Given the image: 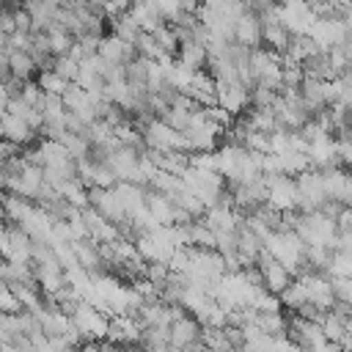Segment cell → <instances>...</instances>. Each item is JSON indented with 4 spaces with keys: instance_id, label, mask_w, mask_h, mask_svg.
Returning <instances> with one entry per match:
<instances>
[{
    "instance_id": "obj_1",
    "label": "cell",
    "mask_w": 352,
    "mask_h": 352,
    "mask_svg": "<svg viewBox=\"0 0 352 352\" xmlns=\"http://www.w3.org/2000/svg\"><path fill=\"white\" fill-rule=\"evenodd\" d=\"M294 231L308 245H327V248H338V236H341L338 217L327 214L324 209H314V212L300 209L297 220H294Z\"/></svg>"
},
{
    "instance_id": "obj_2",
    "label": "cell",
    "mask_w": 352,
    "mask_h": 352,
    "mask_svg": "<svg viewBox=\"0 0 352 352\" xmlns=\"http://www.w3.org/2000/svg\"><path fill=\"white\" fill-rule=\"evenodd\" d=\"M184 138H187V148L192 151H214L223 140H226V126L220 121H214L204 107L195 110V116L190 118V124L184 126Z\"/></svg>"
},
{
    "instance_id": "obj_3",
    "label": "cell",
    "mask_w": 352,
    "mask_h": 352,
    "mask_svg": "<svg viewBox=\"0 0 352 352\" xmlns=\"http://www.w3.org/2000/svg\"><path fill=\"white\" fill-rule=\"evenodd\" d=\"M182 176H184V184H187L206 206H212V204H217V201H223V198L228 195V182H226V176H223L220 170L201 168V165H192V162H190V168H187Z\"/></svg>"
},
{
    "instance_id": "obj_4",
    "label": "cell",
    "mask_w": 352,
    "mask_h": 352,
    "mask_svg": "<svg viewBox=\"0 0 352 352\" xmlns=\"http://www.w3.org/2000/svg\"><path fill=\"white\" fill-rule=\"evenodd\" d=\"M272 110H275V116H278L280 129H292V132H300V129L314 118V113H311V107L305 104L300 88H297V91H280L278 99L272 102Z\"/></svg>"
},
{
    "instance_id": "obj_5",
    "label": "cell",
    "mask_w": 352,
    "mask_h": 352,
    "mask_svg": "<svg viewBox=\"0 0 352 352\" xmlns=\"http://www.w3.org/2000/svg\"><path fill=\"white\" fill-rule=\"evenodd\" d=\"M143 154L146 151H140V148L126 146V143L118 140L102 160L113 168V173L118 176V182H140V184H146V179H143Z\"/></svg>"
},
{
    "instance_id": "obj_6",
    "label": "cell",
    "mask_w": 352,
    "mask_h": 352,
    "mask_svg": "<svg viewBox=\"0 0 352 352\" xmlns=\"http://www.w3.org/2000/svg\"><path fill=\"white\" fill-rule=\"evenodd\" d=\"M286 333H289V338L294 341L297 349H338V344H333V341L324 336L319 319H308V316L292 314Z\"/></svg>"
},
{
    "instance_id": "obj_7",
    "label": "cell",
    "mask_w": 352,
    "mask_h": 352,
    "mask_svg": "<svg viewBox=\"0 0 352 352\" xmlns=\"http://www.w3.org/2000/svg\"><path fill=\"white\" fill-rule=\"evenodd\" d=\"M72 322L82 333V338H107L110 333V314L102 311L94 300H80L72 308Z\"/></svg>"
},
{
    "instance_id": "obj_8",
    "label": "cell",
    "mask_w": 352,
    "mask_h": 352,
    "mask_svg": "<svg viewBox=\"0 0 352 352\" xmlns=\"http://www.w3.org/2000/svg\"><path fill=\"white\" fill-rule=\"evenodd\" d=\"M143 140L154 151H190L184 132L176 129V126H170L165 118H151L143 126Z\"/></svg>"
},
{
    "instance_id": "obj_9",
    "label": "cell",
    "mask_w": 352,
    "mask_h": 352,
    "mask_svg": "<svg viewBox=\"0 0 352 352\" xmlns=\"http://www.w3.org/2000/svg\"><path fill=\"white\" fill-rule=\"evenodd\" d=\"M138 250L146 261H170V256L176 253V242L170 236V226H154L143 234H138Z\"/></svg>"
},
{
    "instance_id": "obj_10",
    "label": "cell",
    "mask_w": 352,
    "mask_h": 352,
    "mask_svg": "<svg viewBox=\"0 0 352 352\" xmlns=\"http://www.w3.org/2000/svg\"><path fill=\"white\" fill-rule=\"evenodd\" d=\"M267 204L278 212H297L300 209V187H297V176L289 173H275L267 176Z\"/></svg>"
},
{
    "instance_id": "obj_11",
    "label": "cell",
    "mask_w": 352,
    "mask_h": 352,
    "mask_svg": "<svg viewBox=\"0 0 352 352\" xmlns=\"http://www.w3.org/2000/svg\"><path fill=\"white\" fill-rule=\"evenodd\" d=\"M297 187H300V209L302 212L322 209L330 201L327 187H324V173L319 168H305L302 173H297Z\"/></svg>"
},
{
    "instance_id": "obj_12",
    "label": "cell",
    "mask_w": 352,
    "mask_h": 352,
    "mask_svg": "<svg viewBox=\"0 0 352 352\" xmlns=\"http://www.w3.org/2000/svg\"><path fill=\"white\" fill-rule=\"evenodd\" d=\"M0 250H3V258H8V261H33V236L22 226L6 220L3 236H0Z\"/></svg>"
},
{
    "instance_id": "obj_13",
    "label": "cell",
    "mask_w": 352,
    "mask_h": 352,
    "mask_svg": "<svg viewBox=\"0 0 352 352\" xmlns=\"http://www.w3.org/2000/svg\"><path fill=\"white\" fill-rule=\"evenodd\" d=\"M204 346V324L184 308L170 322V349H192Z\"/></svg>"
},
{
    "instance_id": "obj_14",
    "label": "cell",
    "mask_w": 352,
    "mask_h": 352,
    "mask_svg": "<svg viewBox=\"0 0 352 352\" xmlns=\"http://www.w3.org/2000/svg\"><path fill=\"white\" fill-rule=\"evenodd\" d=\"M278 14L280 22L292 30V33H311L314 22H316V6H311L308 0H280L278 3Z\"/></svg>"
},
{
    "instance_id": "obj_15",
    "label": "cell",
    "mask_w": 352,
    "mask_h": 352,
    "mask_svg": "<svg viewBox=\"0 0 352 352\" xmlns=\"http://www.w3.org/2000/svg\"><path fill=\"white\" fill-rule=\"evenodd\" d=\"M217 102L236 118L250 107V85L242 80H223L217 82Z\"/></svg>"
},
{
    "instance_id": "obj_16",
    "label": "cell",
    "mask_w": 352,
    "mask_h": 352,
    "mask_svg": "<svg viewBox=\"0 0 352 352\" xmlns=\"http://www.w3.org/2000/svg\"><path fill=\"white\" fill-rule=\"evenodd\" d=\"M258 270H261V280H264V286L270 289V292H275V294H280L292 280H294V272L283 264V261H278L275 256H270L267 250L258 256Z\"/></svg>"
},
{
    "instance_id": "obj_17",
    "label": "cell",
    "mask_w": 352,
    "mask_h": 352,
    "mask_svg": "<svg viewBox=\"0 0 352 352\" xmlns=\"http://www.w3.org/2000/svg\"><path fill=\"white\" fill-rule=\"evenodd\" d=\"M63 102H66V110L74 113L77 118H82L85 124H94V121L99 118V116H96V96H94L88 88H82L80 82H72V85L66 88Z\"/></svg>"
},
{
    "instance_id": "obj_18",
    "label": "cell",
    "mask_w": 352,
    "mask_h": 352,
    "mask_svg": "<svg viewBox=\"0 0 352 352\" xmlns=\"http://www.w3.org/2000/svg\"><path fill=\"white\" fill-rule=\"evenodd\" d=\"M234 41L242 44V47H248V50L261 47L264 44V22H261V14H256V11L248 8L236 19V25H234Z\"/></svg>"
},
{
    "instance_id": "obj_19",
    "label": "cell",
    "mask_w": 352,
    "mask_h": 352,
    "mask_svg": "<svg viewBox=\"0 0 352 352\" xmlns=\"http://www.w3.org/2000/svg\"><path fill=\"white\" fill-rule=\"evenodd\" d=\"M0 132H3V138L6 140H14L16 146H22V148H28L30 143H36L41 135H38V129L28 121V118H22V116H16V113H6L3 110V124H0Z\"/></svg>"
},
{
    "instance_id": "obj_20",
    "label": "cell",
    "mask_w": 352,
    "mask_h": 352,
    "mask_svg": "<svg viewBox=\"0 0 352 352\" xmlns=\"http://www.w3.org/2000/svg\"><path fill=\"white\" fill-rule=\"evenodd\" d=\"M267 176H258V179H253V182H245V184H236L231 192H234V206L242 212V214H248V212H253L256 206H261V204H267Z\"/></svg>"
},
{
    "instance_id": "obj_21",
    "label": "cell",
    "mask_w": 352,
    "mask_h": 352,
    "mask_svg": "<svg viewBox=\"0 0 352 352\" xmlns=\"http://www.w3.org/2000/svg\"><path fill=\"white\" fill-rule=\"evenodd\" d=\"M0 72L3 77H16V80H33L38 72L36 58L28 50H14V52H0Z\"/></svg>"
},
{
    "instance_id": "obj_22",
    "label": "cell",
    "mask_w": 352,
    "mask_h": 352,
    "mask_svg": "<svg viewBox=\"0 0 352 352\" xmlns=\"http://www.w3.org/2000/svg\"><path fill=\"white\" fill-rule=\"evenodd\" d=\"M91 206L99 209L104 217L116 220V223H124L129 214H126V206L118 195L116 187H91Z\"/></svg>"
},
{
    "instance_id": "obj_23",
    "label": "cell",
    "mask_w": 352,
    "mask_h": 352,
    "mask_svg": "<svg viewBox=\"0 0 352 352\" xmlns=\"http://www.w3.org/2000/svg\"><path fill=\"white\" fill-rule=\"evenodd\" d=\"M322 173H324V187H327L330 201L349 206L352 204V168L336 165V168H327Z\"/></svg>"
},
{
    "instance_id": "obj_24",
    "label": "cell",
    "mask_w": 352,
    "mask_h": 352,
    "mask_svg": "<svg viewBox=\"0 0 352 352\" xmlns=\"http://www.w3.org/2000/svg\"><path fill=\"white\" fill-rule=\"evenodd\" d=\"M311 36L319 44V50H333L346 38V28H344L341 16H316Z\"/></svg>"
},
{
    "instance_id": "obj_25",
    "label": "cell",
    "mask_w": 352,
    "mask_h": 352,
    "mask_svg": "<svg viewBox=\"0 0 352 352\" xmlns=\"http://www.w3.org/2000/svg\"><path fill=\"white\" fill-rule=\"evenodd\" d=\"M305 154L311 160V168H319V170L341 165L338 162V151H336V135H322V138L308 140V151Z\"/></svg>"
},
{
    "instance_id": "obj_26",
    "label": "cell",
    "mask_w": 352,
    "mask_h": 352,
    "mask_svg": "<svg viewBox=\"0 0 352 352\" xmlns=\"http://www.w3.org/2000/svg\"><path fill=\"white\" fill-rule=\"evenodd\" d=\"M82 217H85V223H88L91 239H96V242L107 245V242H113V239H118V236H121V226H118L116 220L104 217L99 209L85 206V209H82Z\"/></svg>"
},
{
    "instance_id": "obj_27",
    "label": "cell",
    "mask_w": 352,
    "mask_h": 352,
    "mask_svg": "<svg viewBox=\"0 0 352 352\" xmlns=\"http://www.w3.org/2000/svg\"><path fill=\"white\" fill-rule=\"evenodd\" d=\"M99 55L104 58V60H110V63H129L135 55H138V50H135V44H129V41H124L118 33H104L102 38H99Z\"/></svg>"
},
{
    "instance_id": "obj_28",
    "label": "cell",
    "mask_w": 352,
    "mask_h": 352,
    "mask_svg": "<svg viewBox=\"0 0 352 352\" xmlns=\"http://www.w3.org/2000/svg\"><path fill=\"white\" fill-rule=\"evenodd\" d=\"M184 94L187 96H192L198 104H212V102H217V80L209 74V69H198L195 74H192V80L187 82V88H184Z\"/></svg>"
},
{
    "instance_id": "obj_29",
    "label": "cell",
    "mask_w": 352,
    "mask_h": 352,
    "mask_svg": "<svg viewBox=\"0 0 352 352\" xmlns=\"http://www.w3.org/2000/svg\"><path fill=\"white\" fill-rule=\"evenodd\" d=\"M184 66H190V69H206V63H209V47H206V41H201V38H195V41H184V44H179V55H176Z\"/></svg>"
},
{
    "instance_id": "obj_30",
    "label": "cell",
    "mask_w": 352,
    "mask_h": 352,
    "mask_svg": "<svg viewBox=\"0 0 352 352\" xmlns=\"http://www.w3.org/2000/svg\"><path fill=\"white\" fill-rule=\"evenodd\" d=\"M300 66H302V72H305V74H311V77H322V80H333V77H338V72H336V66H333V60H330V52H327V50L314 52V55H311V58H305Z\"/></svg>"
},
{
    "instance_id": "obj_31",
    "label": "cell",
    "mask_w": 352,
    "mask_h": 352,
    "mask_svg": "<svg viewBox=\"0 0 352 352\" xmlns=\"http://www.w3.org/2000/svg\"><path fill=\"white\" fill-rule=\"evenodd\" d=\"M314 52H319V44L314 41V36L311 33H294L292 36V41H289V50L283 52L289 60H294V63H302L305 58H311Z\"/></svg>"
},
{
    "instance_id": "obj_32",
    "label": "cell",
    "mask_w": 352,
    "mask_h": 352,
    "mask_svg": "<svg viewBox=\"0 0 352 352\" xmlns=\"http://www.w3.org/2000/svg\"><path fill=\"white\" fill-rule=\"evenodd\" d=\"M319 322H322L324 336H327L333 344H338V349H344V338H346V319L330 308V311H324V314H322V319H319Z\"/></svg>"
},
{
    "instance_id": "obj_33",
    "label": "cell",
    "mask_w": 352,
    "mask_h": 352,
    "mask_svg": "<svg viewBox=\"0 0 352 352\" xmlns=\"http://www.w3.org/2000/svg\"><path fill=\"white\" fill-rule=\"evenodd\" d=\"M135 50H138V55H143V58H148V60H173L162 47H160V41L154 38V33H148V30H143L140 33V38L135 41Z\"/></svg>"
},
{
    "instance_id": "obj_34",
    "label": "cell",
    "mask_w": 352,
    "mask_h": 352,
    "mask_svg": "<svg viewBox=\"0 0 352 352\" xmlns=\"http://www.w3.org/2000/svg\"><path fill=\"white\" fill-rule=\"evenodd\" d=\"M190 245H195V248H217V231H212L204 223V217L192 220L190 223Z\"/></svg>"
},
{
    "instance_id": "obj_35",
    "label": "cell",
    "mask_w": 352,
    "mask_h": 352,
    "mask_svg": "<svg viewBox=\"0 0 352 352\" xmlns=\"http://www.w3.org/2000/svg\"><path fill=\"white\" fill-rule=\"evenodd\" d=\"M154 38L160 41V47L170 55V58H176L179 55V36H176V28L170 25V22H162V25H157L154 30Z\"/></svg>"
},
{
    "instance_id": "obj_36",
    "label": "cell",
    "mask_w": 352,
    "mask_h": 352,
    "mask_svg": "<svg viewBox=\"0 0 352 352\" xmlns=\"http://www.w3.org/2000/svg\"><path fill=\"white\" fill-rule=\"evenodd\" d=\"M38 85L47 91V94H58V96H63L66 94V88L72 85L66 77H60L55 69H41L38 72Z\"/></svg>"
},
{
    "instance_id": "obj_37",
    "label": "cell",
    "mask_w": 352,
    "mask_h": 352,
    "mask_svg": "<svg viewBox=\"0 0 352 352\" xmlns=\"http://www.w3.org/2000/svg\"><path fill=\"white\" fill-rule=\"evenodd\" d=\"M204 346L206 349H236L228 327H204Z\"/></svg>"
},
{
    "instance_id": "obj_38",
    "label": "cell",
    "mask_w": 352,
    "mask_h": 352,
    "mask_svg": "<svg viewBox=\"0 0 352 352\" xmlns=\"http://www.w3.org/2000/svg\"><path fill=\"white\" fill-rule=\"evenodd\" d=\"M52 69H55L60 77H66L69 82H77V74H80V58H74L72 52H69V55H58V58L52 60Z\"/></svg>"
},
{
    "instance_id": "obj_39",
    "label": "cell",
    "mask_w": 352,
    "mask_h": 352,
    "mask_svg": "<svg viewBox=\"0 0 352 352\" xmlns=\"http://www.w3.org/2000/svg\"><path fill=\"white\" fill-rule=\"evenodd\" d=\"M25 305H22V300L16 297V292H14V286L11 283H3L0 286V311L3 314H16V311H22Z\"/></svg>"
},
{
    "instance_id": "obj_40",
    "label": "cell",
    "mask_w": 352,
    "mask_h": 352,
    "mask_svg": "<svg viewBox=\"0 0 352 352\" xmlns=\"http://www.w3.org/2000/svg\"><path fill=\"white\" fill-rule=\"evenodd\" d=\"M336 151H338V162L344 168H352V138L349 135H336Z\"/></svg>"
},
{
    "instance_id": "obj_41",
    "label": "cell",
    "mask_w": 352,
    "mask_h": 352,
    "mask_svg": "<svg viewBox=\"0 0 352 352\" xmlns=\"http://www.w3.org/2000/svg\"><path fill=\"white\" fill-rule=\"evenodd\" d=\"M333 289H336V300H344V302L352 305V275L333 278Z\"/></svg>"
},
{
    "instance_id": "obj_42",
    "label": "cell",
    "mask_w": 352,
    "mask_h": 352,
    "mask_svg": "<svg viewBox=\"0 0 352 352\" xmlns=\"http://www.w3.org/2000/svg\"><path fill=\"white\" fill-rule=\"evenodd\" d=\"M338 47L344 50V55H346V60L352 63V33H346V38H344V41H341Z\"/></svg>"
},
{
    "instance_id": "obj_43",
    "label": "cell",
    "mask_w": 352,
    "mask_h": 352,
    "mask_svg": "<svg viewBox=\"0 0 352 352\" xmlns=\"http://www.w3.org/2000/svg\"><path fill=\"white\" fill-rule=\"evenodd\" d=\"M308 3H311V6H319V3H324V0H308Z\"/></svg>"
}]
</instances>
